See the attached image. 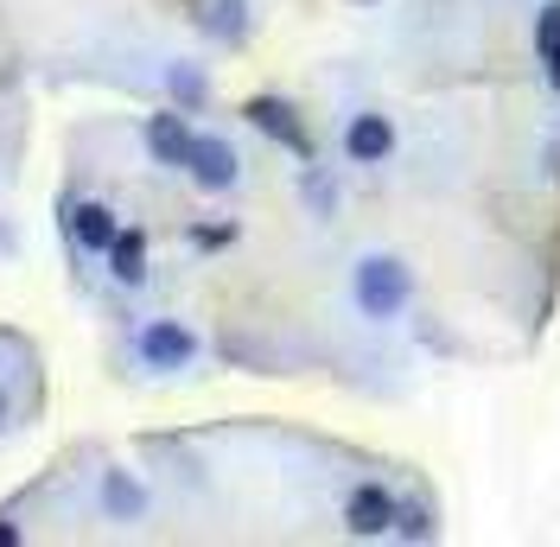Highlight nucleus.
<instances>
[{
    "instance_id": "1",
    "label": "nucleus",
    "mask_w": 560,
    "mask_h": 547,
    "mask_svg": "<svg viewBox=\"0 0 560 547\" xmlns=\"http://www.w3.org/2000/svg\"><path fill=\"white\" fill-rule=\"evenodd\" d=\"M408 293H415V280H408V268L395 255H363L357 261V306L370 318H395L408 306Z\"/></svg>"
},
{
    "instance_id": "2",
    "label": "nucleus",
    "mask_w": 560,
    "mask_h": 547,
    "mask_svg": "<svg viewBox=\"0 0 560 547\" xmlns=\"http://www.w3.org/2000/svg\"><path fill=\"white\" fill-rule=\"evenodd\" d=\"M135 350H140L147 370H191V363H198V338H191L178 318H153V325H140Z\"/></svg>"
},
{
    "instance_id": "3",
    "label": "nucleus",
    "mask_w": 560,
    "mask_h": 547,
    "mask_svg": "<svg viewBox=\"0 0 560 547\" xmlns=\"http://www.w3.org/2000/svg\"><path fill=\"white\" fill-rule=\"evenodd\" d=\"M243 115H248V128H261L268 140L293 147L300 160H313V135H306V121L293 115V103H280V96H248Z\"/></svg>"
},
{
    "instance_id": "4",
    "label": "nucleus",
    "mask_w": 560,
    "mask_h": 547,
    "mask_svg": "<svg viewBox=\"0 0 560 547\" xmlns=\"http://www.w3.org/2000/svg\"><path fill=\"white\" fill-rule=\"evenodd\" d=\"M185 172L205 185V191H230L236 178H243V160H236V147L223 135H191V160H185Z\"/></svg>"
},
{
    "instance_id": "5",
    "label": "nucleus",
    "mask_w": 560,
    "mask_h": 547,
    "mask_svg": "<svg viewBox=\"0 0 560 547\" xmlns=\"http://www.w3.org/2000/svg\"><path fill=\"white\" fill-rule=\"evenodd\" d=\"M345 528L350 535H388L395 528V497H388L383 484H357L345 503Z\"/></svg>"
},
{
    "instance_id": "6",
    "label": "nucleus",
    "mask_w": 560,
    "mask_h": 547,
    "mask_svg": "<svg viewBox=\"0 0 560 547\" xmlns=\"http://www.w3.org/2000/svg\"><path fill=\"white\" fill-rule=\"evenodd\" d=\"M147 153H153L160 166H185V160H191V128H185L178 108H160V115L147 121Z\"/></svg>"
},
{
    "instance_id": "7",
    "label": "nucleus",
    "mask_w": 560,
    "mask_h": 547,
    "mask_svg": "<svg viewBox=\"0 0 560 547\" xmlns=\"http://www.w3.org/2000/svg\"><path fill=\"white\" fill-rule=\"evenodd\" d=\"M345 153L357 160V166L388 160V153H395V128H388V115H357V121L345 128Z\"/></svg>"
},
{
    "instance_id": "8",
    "label": "nucleus",
    "mask_w": 560,
    "mask_h": 547,
    "mask_svg": "<svg viewBox=\"0 0 560 547\" xmlns=\"http://www.w3.org/2000/svg\"><path fill=\"white\" fill-rule=\"evenodd\" d=\"M115 210L108 205H70V236L77 248H90V255H108V242H115Z\"/></svg>"
},
{
    "instance_id": "9",
    "label": "nucleus",
    "mask_w": 560,
    "mask_h": 547,
    "mask_svg": "<svg viewBox=\"0 0 560 547\" xmlns=\"http://www.w3.org/2000/svg\"><path fill=\"white\" fill-rule=\"evenodd\" d=\"M108 274L121 287H140L147 280V236L140 230H115V242H108Z\"/></svg>"
},
{
    "instance_id": "10",
    "label": "nucleus",
    "mask_w": 560,
    "mask_h": 547,
    "mask_svg": "<svg viewBox=\"0 0 560 547\" xmlns=\"http://www.w3.org/2000/svg\"><path fill=\"white\" fill-rule=\"evenodd\" d=\"M166 83H173L178 103H191V108L210 96V90H205V70H191V65H173V70H166Z\"/></svg>"
},
{
    "instance_id": "11",
    "label": "nucleus",
    "mask_w": 560,
    "mask_h": 547,
    "mask_svg": "<svg viewBox=\"0 0 560 547\" xmlns=\"http://www.w3.org/2000/svg\"><path fill=\"white\" fill-rule=\"evenodd\" d=\"M108 510H115V515H140V510H147V490H135L121 472H108Z\"/></svg>"
},
{
    "instance_id": "12",
    "label": "nucleus",
    "mask_w": 560,
    "mask_h": 547,
    "mask_svg": "<svg viewBox=\"0 0 560 547\" xmlns=\"http://www.w3.org/2000/svg\"><path fill=\"white\" fill-rule=\"evenodd\" d=\"M535 51H541V58H555L560 51V0H548L541 20H535Z\"/></svg>"
},
{
    "instance_id": "13",
    "label": "nucleus",
    "mask_w": 560,
    "mask_h": 547,
    "mask_svg": "<svg viewBox=\"0 0 560 547\" xmlns=\"http://www.w3.org/2000/svg\"><path fill=\"white\" fill-rule=\"evenodd\" d=\"M395 535H408V542H420V535H433V522H427V510H415V503L401 510V503H395Z\"/></svg>"
},
{
    "instance_id": "14",
    "label": "nucleus",
    "mask_w": 560,
    "mask_h": 547,
    "mask_svg": "<svg viewBox=\"0 0 560 547\" xmlns=\"http://www.w3.org/2000/svg\"><path fill=\"white\" fill-rule=\"evenodd\" d=\"M13 542H20V528H13V522L0 515V547H13Z\"/></svg>"
},
{
    "instance_id": "15",
    "label": "nucleus",
    "mask_w": 560,
    "mask_h": 547,
    "mask_svg": "<svg viewBox=\"0 0 560 547\" xmlns=\"http://www.w3.org/2000/svg\"><path fill=\"white\" fill-rule=\"evenodd\" d=\"M548 77H555V90H560V51H555V58H548Z\"/></svg>"
},
{
    "instance_id": "16",
    "label": "nucleus",
    "mask_w": 560,
    "mask_h": 547,
    "mask_svg": "<svg viewBox=\"0 0 560 547\" xmlns=\"http://www.w3.org/2000/svg\"><path fill=\"white\" fill-rule=\"evenodd\" d=\"M0 420H7V388H0Z\"/></svg>"
}]
</instances>
